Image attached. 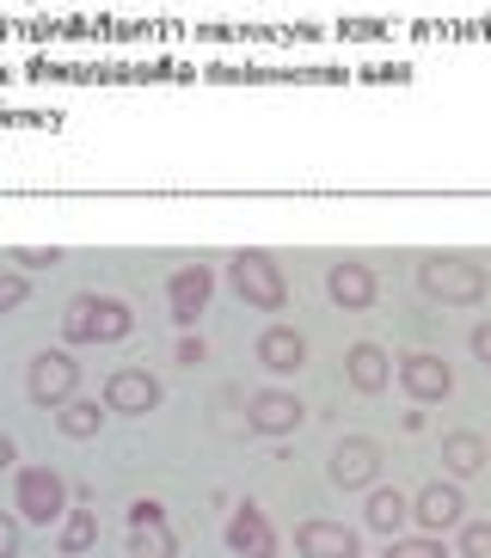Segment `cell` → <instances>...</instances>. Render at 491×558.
Wrapping results in <instances>:
<instances>
[{
    "instance_id": "6da1fadb",
    "label": "cell",
    "mask_w": 491,
    "mask_h": 558,
    "mask_svg": "<svg viewBox=\"0 0 491 558\" xmlns=\"http://www.w3.org/2000/svg\"><path fill=\"white\" fill-rule=\"evenodd\" d=\"M135 331V313L130 301H117V295H74L62 313V338L68 350H86V344H123Z\"/></svg>"
},
{
    "instance_id": "7a4b0ae2",
    "label": "cell",
    "mask_w": 491,
    "mask_h": 558,
    "mask_svg": "<svg viewBox=\"0 0 491 558\" xmlns=\"http://www.w3.org/2000/svg\"><path fill=\"white\" fill-rule=\"evenodd\" d=\"M418 289H424L430 301H442V307H479L491 289L486 264L479 258H460V252H430L424 264H418Z\"/></svg>"
},
{
    "instance_id": "3957f363",
    "label": "cell",
    "mask_w": 491,
    "mask_h": 558,
    "mask_svg": "<svg viewBox=\"0 0 491 558\" xmlns=\"http://www.w3.org/2000/svg\"><path fill=\"white\" fill-rule=\"evenodd\" d=\"M228 282H233V295H240L246 307H259V313L289 307V277H283V264L271 258V252H233Z\"/></svg>"
},
{
    "instance_id": "277c9868",
    "label": "cell",
    "mask_w": 491,
    "mask_h": 558,
    "mask_svg": "<svg viewBox=\"0 0 491 558\" xmlns=\"http://www.w3.org/2000/svg\"><path fill=\"white\" fill-rule=\"evenodd\" d=\"M13 492H19V522L62 527V515H68V478L62 473H49V466H19Z\"/></svg>"
},
{
    "instance_id": "5b68a950",
    "label": "cell",
    "mask_w": 491,
    "mask_h": 558,
    "mask_svg": "<svg viewBox=\"0 0 491 558\" xmlns=\"http://www.w3.org/2000/svg\"><path fill=\"white\" fill-rule=\"evenodd\" d=\"M25 393H32V405H49V411L81 399V362H74V350H37L25 362Z\"/></svg>"
},
{
    "instance_id": "8992f818",
    "label": "cell",
    "mask_w": 491,
    "mask_h": 558,
    "mask_svg": "<svg viewBox=\"0 0 491 558\" xmlns=\"http://www.w3.org/2000/svg\"><path fill=\"white\" fill-rule=\"evenodd\" d=\"M393 380L406 387L411 405H442V399L455 393V368H448L442 356H430V350H411V356H399Z\"/></svg>"
},
{
    "instance_id": "52a82bcc",
    "label": "cell",
    "mask_w": 491,
    "mask_h": 558,
    "mask_svg": "<svg viewBox=\"0 0 491 558\" xmlns=\"http://www.w3.org/2000/svg\"><path fill=\"white\" fill-rule=\"evenodd\" d=\"M467 522V492L460 478H430L424 492L411 497V527L418 534H442V527H460Z\"/></svg>"
},
{
    "instance_id": "ba28073f",
    "label": "cell",
    "mask_w": 491,
    "mask_h": 558,
    "mask_svg": "<svg viewBox=\"0 0 491 558\" xmlns=\"http://www.w3.org/2000/svg\"><path fill=\"white\" fill-rule=\"evenodd\" d=\"M308 424V405L289 393V387H259L246 399V429L252 436H289V429Z\"/></svg>"
},
{
    "instance_id": "9c48e42d",
    "label": "cell",
    "mask_w": 491,
    "mask_h": 558,
    "mask_svg": "<svg viewBox=\"0 0 491 558\" xmlns=\"http://www.w3.org/2000/svg\"><path fill=\"white\" fill-rule=\"evenodd\" d=\"M326 473H332V485H338V492H375V478H381V448L369 442V436H344V442L332 448Z\"/></svg>"
},
{
    "instance_id": "30bf717a",
    "label": "cell",
    "mask_w": 491,
    "mask_h": 558,
    "mask_svg": "<svg viewBox=\"0 0 491 558\" xmlns=\"http://www.w3.org/2000/svg\"><path fill=\"white\" fill-rule=\"evenodd\" d=\"M160 399H166V387L147 368H117V375H105V411H117V417H147Z\"/></svg>"
},
{
    "instance_id": "8fae6325",
    "label": "cell",
    "mask_w": 491,
    "mask_h": 558,
    "mask_svg": "<svg viewBox=\"0 0 491 558\" xmlns=\"http://www.w3.org/2000/svg\"><path fill=\"white\" fill-rule=\"evenodd\" d=\"M326 295H332V307L362 313V307H375V301H381V282H375V270H369V264L338 258V264L326 270Z\"/></svg>"
},
{
    "instance_id": "7c38bea8",
    "label": "cell",
    "mask_w": 491,
    "mask_h": 558,
    "mask_svg": "<svg viewBox=\"0 0 491 558\" xmlns=\"http://www.w3.org/2000/svg\"><path fill=\"white\" fill-rule=\"evenodd\" d=\"M209 295H215L209 264H184V270H172V282H166V307H172L179 326H196V313L209 307Z\"/></svg>"
},
{
    "instance_id": "4fadbf2b",
    "label": "cell",
    "mask_w": 491,
    "mask_h": 558,
    "mask_svg": "<svg viewBox=\"0 0 491 558\" xmlns=\"http://www.w3.org/2000/svg\"><path fill=\"white\" fill-rule=\"evenodd\" d=\"M295 553L301 558H362V534L344 522H301L295 527Z\"/></svg>"
},
{
    "instance_id": "5bb4252c",
    "label": "cell",
    "mask_w": 491,
    "mask_h": 558,
    "mask_svg": "<svg viewBox=\"0 0 491 558\" xmlns=\"http://www.w3.org/2000/svg\"><path fill=\"white\" fill-rule=\"evenodd\" d=\"M228 546L240 558H277V534H271V522H264L259 504H240L228 515Z\"/></svg>"
},
{
    "instance_id": "9a60e30c",
    "label": "cell",
    "mask_w": 491,
    "mask_h": 558,
    "mask_svg": "<svg viewBox=\"0 0 491 558\" xmlns=\"http://www.w3.org/2000/svg\"><path fill=\"white\" fill-rule=\"evenodd\" d=\"M259 362L271 368V375H295L301 362H308V331H295V326H264L259 331Z\"/></svg>"
},
{
    "instance_id": "2e32d148",
    "label": "cell",
    "mask_w": 491,
    "mask_h": 558,
    "mask_svg": "<svg viewBox=\"0 0 491 558\" xmlns=\"http://www.w3.org/2000/svg\"><path fill=\"white\" fill-rule=\"evenodd\" d=\"M362 527H375V534H406L411 527V497L399 485H375V492L362 497Z\"/></svg>"
},
{
    "instance_id": "e0dca14e",
    "label": "cell",
    "mask_w": 491,
    "mask_h": 558,
    "mask_svg": "<svg viewBox=\"0 0 491 558\" xmlns=\"http://www.w3.org/2000/svg\"><path fill=\"white\" fill-rule=\"evenodd\" d=\"M344 380L357 387V393H381L393 380V356L375 344V338H362V344H350V356H344Z\"/></svg>"
},
{
    "instance_id": "ac0fdd59",
    "label": "cell",
    "mask_w": 491,
    "mask_h": 558,
    "mask_svg": "<svg viewBox=\"0 0 491 558\" xmlns=\"http://www.w3.org/2000/svg\"><path fill=\"white\" fill-rule=\"evenodd\" d=\"M486 436H479V429H448V436H442V473L448 478H474L479 466H486Z\"/></svg>"
},
{
    "instance_id": "d6986e66",
    "label": "cell",
    "mask_w": 491,
    "mask_h": 558,
    "mask_svg": "<svg viewBox=\"0 0 491 558\" xmlns=\"http://www.w3.org/2000/svg\"><path fill=\"white\" fill-rule=\"evenodd\" d=\"M56 429H62L68 442L98 436V429H105V399H68V405L56 411Z\"/></svg>"
},
{
    "instance_id": "ffe728a7",
    "label": "cell",
    "mask_w": 491,
    "mask_h": 558,
    "mask_svg": "<svg viewBox=\"0 0 491 558\" xmlns=\"http://www.w3.org/2000/svg\"><path fill=\"white\" fill-rule=\"evenodd\" d=\"M130 558H179V534L160 522H130Z\"/></svg>"
},
{
    "instance_id": "44dd1931",
    "label": "cell",
    "mask_w": 491,
    "mask_h": 558,
    "mask_svg": "<svg viewBox=\"0 0 491 558\" xmlns=\"http://www.w3.org/2000/svg\"><path fill=\"white\" fill-rule=\"evenodd\" d=\"M56 541H62V553L68 558H81V553H93V546H98V515H93V509H68V515H62V534H56Z\"/></svg>"
},
{
    "instance_id": "7402d4cb",
    "label": "cell",
    "mask_w": 491,
    "mask_h": 558,
    "mask_svg": "<svg viewBox=\"0 0 491 558\" xmlns=\"http://www.w3.org/2000/svg\"><path fill=\"white\" fill-rule=\"evenodd\" d=\"M381 558H448L442 553V534H393L387 546H381Z\"/></svg>"
},
{
    "instance_id": "603a6c76",
    "label": "cell",
    "mask_w": 491,
    "mask_h": 558,
    "mask_svg": "<svg viewBox=\"0 0 491 558\" xmlns=\"http://www.w3.org/2000/svg\"><path fill=\"white\" fill-rule=\"evenodd\" d=\"M25 295H32V277L25 270H0V313L25 307Z\"/></svg>"
},
{
    "instance_id": "cb8c5ba5",
    "label": "cell",
    "mask_w": 491,
    "mask_h": 558,
    "mask_svg": "<svg viewBox=\"0 0 491 558\" xmlns=\"http://www.w3.org/2000/svg\"><path fill=\"white\" fill-rule=\"evenodd\" d=\"M460 558H491V522H460Z\"/></svg>"
},
{
    "instance_id": "d4e9b609",
    "label": "cell",
    "mask_w": 491,
    "mask_h": 558,
    "mask_svg": "<svg viewBox=\"0 0 491 558\" xmlns=\"http://www.w3.org/2000/svg\"><path fill=\"white\" fill-rule=\"evenodd\" d=\"M56 264H62V252L56 246H25V252H13V270H56Z\"/></svg>"
},
{
    "instance_id": "484cf974",
    "label": "cell",
    "mask_w": 491,
    "mask_h": 558,
    "mask_svg": "<svg viewBox=\"0 0 491 558\" xmlns=\"http://www.w3.org/2000/svg\"><path fill=\"white\" fill-rule=\"evenodd\" d=\"M19 546H25V527H19V515H7V509H0V558H13Z\"/></svg>"
},
{
    "instance_id": "4316f807",
    "label": "cell",
    "mask_w": 491,
    "mask_h": 558,
    "mask_svg": "<svg viewBox=\"0 0 491 558\" xmlns=\"http://www.w3.org/2000/svg\"><path fill=\"white\" fill-rule=\"evenodd\" d=\"M160 515H166V509L154 504V497H135V504H130V522H160Z\"/></svg>"
},
{
    "instance_id": "83f0119b",
    "label": "cell",
    "mask_w": 491,
    "mask_h": 558,
    "mask_svg": "<svg viewBox=\"0 0 491 558\" xmlns=\"http://www.w3.org/2000/svg\"><path fill=\"white\" fill-rule=\"evenodd\" d=\"M467 344H474V356L491 368V319H486V326H474V338H467Z\"/></svg>"
},
{
    "instance_id": "f1b7e54d",
    "label": "cell",
    "mask_w": 491,
    "mask_h": 558,
    "mask_svg": "<svg viewBox=\"0 0 491 558\" xmlns=\"http://www.w3.org/2000/svg\"><path fill=\"white\" fill-rule=\"evenodd\" d=\"M209 356V344H203V338H179V362H203Z\"/></svg>"
},
{
    "instance_id": "f546056e",
    "label": "cell",
    "mask_w": 491,
    "mask_h": 558,
    "mask_svg": "<svg viewBox=\"0 0 491 558\" xmlns=\"http://www.w3.org/2000/svg\"><path fill=\"white\" fill-rule=\"evenodd\" d=\"M7 466H19V448H13V436L0 429V473H7Z\"/></svg>"
}]
</instances>
